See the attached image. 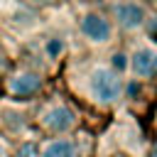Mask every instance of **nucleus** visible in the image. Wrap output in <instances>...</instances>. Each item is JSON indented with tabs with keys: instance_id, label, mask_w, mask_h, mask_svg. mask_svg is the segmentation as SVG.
<instances>
[{
	"instance_id": "obj_1",
	"label": "nucleus",
	"mask_w": 157,
	"mask_h": 157,
	"mask_svg": "<svg viewBox=\"0 0 157 157\" xmlns=\"http://www.w3.org/2000/svg\"><path fill=\"white\" fill-rule=\"evenodd\" d=\"M88 88H91V96H93L96 103L113 105L120 98V93H123V81H120V76L113 69L96 66L91 71V76H88Z\"/></svg>"
},
{
	"instance_id": "obj_2",
	"label": "nucleus",
	"mask_w": 157,
	"mask_h": 157,
	"mask_svg": "<svg viewBox=\"0 0 157 157\" xmlns=\"http://www.w3.org/2000/svg\"><path fill=\"white\" fill-rule=\"evenodd\" d=\"M42 125L52 132H66L76 125V113L69 105H52L42 115Z\"/></svg>"
},
{
	"instance_id": "obj_3",
	"label": "nucleus",
	"mask_w": 157,
	"mask_h": 157,
	"mask_svg": "<svg viewBox=\"0 0 157 157\" xmlns=\"http://www.w3.org/2000/svg\"><path fill=\"white\" fill-rule=\"evenodd\" d=\"M135 76L140 78H152L157 76V49L152 47H140L135 54H132V61H130Z\"/></svg>"
},
{
	"instance_id": "obj_4",
	"label": "nucleus",
	"mask_w": 157,
	"mask_h": 157,
	"mask_svg": "<svg viewBox=\"0 0 157 157\" xmlns=\"http://www.w3.org/2000/svg\"><path fill=\"white\" fill-rule=\"evenodd\" d=\"M81 32H83L91 42H105V39L110 37V22H108L103 15L88 12V15L81 20Z\"/></svg>"
},
{
	"instance_id": "obj_5",
	"label": "nucleus",
	"mask_w": 157,
	"mask_h": 157,
	"mask_svg": "<svg viewBox=\"0 0 157 157\" xmlns=\"http://www.w3.org/2000/svg\"><path fill=\"white\" fill-rule=\"evenodd\" d=\"M42 88V78L32 71H17L10 78V93L15 96H32Z\"/></svg>"
},
{
	"instance_id": "obj_6",
	"label": "nucleus",
	"mask_w": 157,
	"mask_h": 157,
	"mask_svg": "<svg viewBox=\"0 0 157 157\" xmlns=\"http://www.w3.org/2000/svg\"><path fill=\"white\" fill-rule=\"evenodd\" d=\"M115 20L125 27V29H137L145 22V10L137 2H120L115 7Z\"/></svg>"
},
{
	"instance_id": "obj_7",
	"label": "nucleus",
	"mask_w": 157,
	"mask_h": 157,
	"mask_svg": "<svg viewBox=\"0 0 157 157\" xmlns=\"http://www.w3.org/2000/svg\"><path fill=\"white\" fill-rule=\"evenodd\" d=\"M42 157H76V145L71 140H52L44 145Z\"/></svg>"
},
{
	"instance_id": "obj_8",
	"label": "nucleus",
	"mask_w": 157,
	"mask_h": 157,
	"mask_svg": "<svg viewBox=\"0 0 157 157\" xmlns=\"http://www.w3.org/2000/svg\"><path fill=\"white\" fill-rule=\"evenodd\" d=\"M15 157H37V147H34L32 142H27V145H22V147L15 152Z\"/></svg>"
},
{
	"instance_id": "obj_9",
	"label": "nucleus",
	"mask_w": 157,
	"mask_h": 157,
	"mask_svg": "<svg viewBox=\"0 0 157 157\" xmlns=\"http://www.w3.org/2000/svg\"><path fill=\"white\" fill-rule=\"evenodd\" d=\"M59 49H61V42H59V39H52V42L47 44V54H49V56H56Z\"/></svg>"
},
{
	"instance_id": "obj_10",
	"label": "nucleus",
	"mask_w": 157,
	"mask_h": 157,
	"mask_svg": "<svg viewBox=\"0 0 157 157\" xmlns=\"http://www.w3.org/2000/svg\"><path fill=\"white\" fill-rule=\"evenodd\" d=\"M147 157H157V142L152 145V150H150V155H147Z\"/></svg>"
},
{
	"instance_id": "obj_11",
	"label": "nucleus",
	"mask_w": 157,
	"mask_h": 157,
	"mask_svg": "<svg viewBox=\"0 0 157 157\" xmlns=\"http://www.w3.org/2000/svg\"><path fill=\"white\" fill-rule=\"evenodd\" d=\"M5 155H7V152H5V145L0 142V157H5Z\"/></svg>"
},
{
	"instance_id": "obj_12",
	"label": "nucleus",
	"mask_w": 157,
	"mask_h": 157,
	"mask_svg": "<svg viewBox=\"0 0 157 157\" xmlns=\"http://www.w3.org/2000/svg\"><path fill=\"white\" fill-rule=\"evenodd\" d=\"M34 2H52V0H34Z\"/></svg>"
},
{
	"instance_id": "obj_13",
	"label": "nucleus",
	"mask_w": 157,
	"mask_h": 157,
	"mask_svg": "<svg viewBox=\"0 0 157 157\" xmlns=\"http://www.w3.org/2000/svg\"><path fill=\"white\" fill-rule=\"evenodd\" d=\"M88 2H103V0H88Z\"/></svg>"
}]
</instances>
